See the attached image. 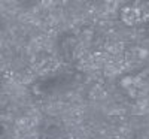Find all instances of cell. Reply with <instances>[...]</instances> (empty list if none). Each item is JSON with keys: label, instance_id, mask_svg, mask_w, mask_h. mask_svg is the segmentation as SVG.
Instances as JSON below:
<instances>
[{"label": "cell", "instance_id": "obj_1", "mask_svg": "<svg viewBox=\"0 0 149 139\" xmlns=\"http://www.w3.org/2000/svg\"><path fill=\"white\" fill-rule=\"evenodd\" d=\"M69 81H70V77H67V73L60 72L57 75H52V77H46V78L39 79L34 84V91H36V94L43 96V94L52 93V91L58 90L60 87L69 84Z\"/></svg>", "mask_w": 149, "mask_h": 139}, {"label": "cell", "instance_id": "obj_2", "mask_svg": "<svg viewBox=\"0 0 149 139\" xmlns=\"http://www.w3.org/2000/svg\"><path fill=\"white\" fill-rule=\"evenodd\" d=\"M142 15H143V12L140 9H134L133 5L125 6L122 9V20L127 24H130V26H133V24H136L139 20H142Z\"/></svg>", "mask_w": 149, "mask_h": 139}]
</instances>
